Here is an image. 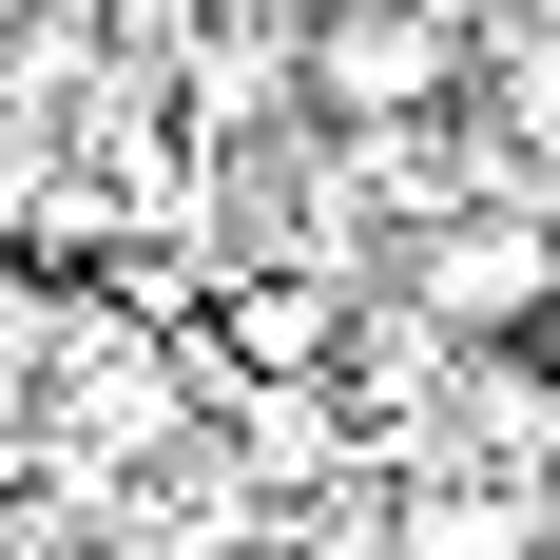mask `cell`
<instances>
[{
	"instance_id": "obj_1",
	"label": "cell",
	"mask_w": 560,
	"mask_h": 560,
	"mask_svg": "<svg viewBox=\"0 0 560 560\" xmlns=\"http://www.w3.org/2000/svg\"><path fill=\"white\" fill-rule=\"evenodd\" d=\"M464 97H483L464 0H329L310 20V116H464Z\"/></svg>"
},
{
	"instance_id": "obj_2",
	"label": "cell",
	"mask_w": 560,
	"mask_h": 560,
	"mask_svg": "<svg viewBox=\"0 0 560 560\" xmlns=\"http://www.w3.org/2000/svg\"><path fill=\"white\" fill-rule=\"evenodd\" d=\"M406 290H425L464 348L483 329H560V194H464L445 232H406Z\"/></svg>"
},
{
	"instance_id": "obj_3",
	"label": "cell",
	"mask_w": 560,
	"mask_h": 560,
	"mask_svg": "<svg viewBox=\"0 0 560 560\" xmlns=\"http://www.w3.org/2000/svg\"><path fill=\"white\" fill-rule=\"evenodd\" d=\"M348 329H368V290L310 271V252H252V271L213 290V348L252 368V387H310V368H348Z\"/></svg>"
},
{
	"instance_id": "obj_4",
	"label": "cell",
	"mask_w": 560,
	"mask_h": 560,
	"mask_svg": "<svg viewBox=\"0 0 560 560\" xmlns=\"http://www.w3.org/2000/svg\"><path fill=\"white\" fill-rule=\"evenodd\" d=\"M406 560H560V503L503 464H406Z\"/></svg>"
}]
</instances>
